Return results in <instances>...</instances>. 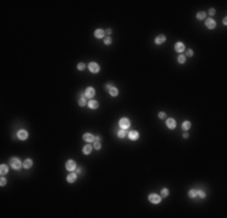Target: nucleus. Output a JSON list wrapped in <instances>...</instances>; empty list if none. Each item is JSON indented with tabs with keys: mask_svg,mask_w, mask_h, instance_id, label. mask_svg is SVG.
Instances as JSON below:
<instances>
[{
	"mask_svg": "<svg viewBox=\"0 0 227 218\" xmlns=\"http://www.w3.org/2000/svg\"><path fill=\"white\" fill-rule=\"evenodd\" d=\"M7 172H9V167H7V165L3 164V165L0 166V173H1V176H5V174H7Z\"/></svg>",
	"mask_w": 227,
	"mask_h": 218,
	"instance_id": "20",
	"label": "nucleus"
},
{
	"mask_svg": "<svg viewBox=\"0 0 227 218\" xmlns=\"http://www.w3.org/2000/svg\"><path fill=\"white\" fill-rule=\"evenodd\" d=\"M127 136V132H126V130H120V131H117V137L119 138H124Z\"/></svg>",
	"mask_w": 227,
	"mask_h": 218,
	"instance_id": "23",
	"label": "nucleus"
},
{
	"mask_svg": "<svg viewBox=\"0 0 227 218\" xmlns=\"http://www.w3.org/2000/svg\"><path fill=\"white\" fill-rule=\"evenodd\" d=\"M127 135H128V138L130 141H137L139 138V132L138 131H129Z\"/></svg>",
	"mask_w": 227,
	"mask_h": 218,
	"instance_id": "10",
	"label": "nucleus"
},
{
	"mask_svg": "<svg viewBox=\"0 0 227 218\" xmlns=\"http://www.w3.org/2000/svg\"><path fill=\"white\" fill-rule=\"evenodd\" d=\"M33 166V160L31 159H26L23 161V167L24 169H30Z\"/></svg>",
	"mask_w": 227,
	"mask_h": 218,
	"instance_id": "19",
	"label": "nucleus"
},
{
	"mask_svg": "<svg viewBox=\"0 0 227 218\" xmlns=\"http://www.w3.org/2000/svg\"><path fill=\"white\" fill-rule=\"evenodd\" d=\"M111 43H112V39L110 38V36H106V38L104 39V44L105 45H110Z\"/></svg>",
	"mask_w": 227,
	"mask_h": 218,
	"instance_id": "29",
	"label": "nucleus"
},
{
	"mask_svg": "<svg viewBox=\"0 0 227 218\" xmlns=\"http://www.w3.org/2000/svg\"><path fill=\"white\" fill-rule=\"evenodd\" d=\"M188 196H190V197H196L197 196V190L196 189H191L190 191H188Z\"/></svg>",
	"mask_w": 227,
	"mask_h": 218,
	"instance_id": "26",
	"label": "nucleus"
},
{
	"mask_svg": "<svg viewBox=\"0 0 227 218\" xmlns=\"http://www.w3.org/2000/svg\"><path fill=\"white\" fill-rule=\"evenodd\" d=\"M182 129L185 130V131H188L191 129V122L190 121H184L182 122Z\"/></svg>",
	"mask_w": 227,
	"mask_h": 218,
	"instance_id": "21",
	"label": "nucleus"
},
{
	"mask_svg": "<svg viewBox=\"0 0 227 218\" xmlns=\"http://www.w3.org/2000/svg\"><path fill=\"white\" fill-rule=\"evenodd\" d=\"M94 141H96V142H99V141H100V137H99V136H96V137H94Z\"/></svg>",
	"mask_w": 227,
	"mask_h": 218,
	"instance_id": "39",
	"label": "nucleus"
},
{
	"mask_svg": "<svg viewBox=\"0 0 227 218\" xmlns=\"http://www.w3.org/2000/svg\"><path fill=\"white\" fill-rule=\"evenodd\" d=\"M222 23H223L225 26L227 24V18H226V17H225V18H223V20H222Z\"/></svg>",
	"mask_w": 227,
	"mask_h": 218,
	"instance_id": "40",
	"label": "nucleus"
},
{
	"mask_svg": "<svg viewBox=\"0 0 227 218\" xmlns=\"http://www.w3.org/2000/svg\"><path fill=\"white\" fill-rule=\"evenodd\" d=\"M165 125H167L168 129L173 130V129H175V126H176V121H175V119H173V118H169V119H167Z\"/></svg>",
	"mask_w": 227,
	"mask_h": 218,
	"instance_id": "7",
	"label": "nucleus"
},
{
	"mask_svg": "<svg viewBox=\"0 0 227 218\" xmlns=\"http://www.w3.org/2000/svg\"><path fill=\"white\" fill-rule=\"evenodd\" d=\"M196 17H197V20H199V21L201 20H205V12L204 11H199Z\"/></svg>",
	"mask_w": 227,
	"mask_h": 218,
	"instance_id": "24",
	"label": "nucleus"
},
{
	"mask_svg": "<svg viewBox=\"0 0 227 218\" xmlns=\"http://www.w3.org/2000/svg\"><path fill=\"white\" fill-rule=\"evenodd\" d=\"M10 166H11L13 170L18 171V170H21V169H22L23 164L21 162V160L18 159V158H11V159H10Z\"/></svg>",
	"mask_w": 227,
	"mask_h": 218,
	"instance_id": "1",
	"label": "nucleus"
},
{
	"mask_svg": "<svg viewBox=\"0 0 227 218\" xmlns=\"http://www.w3.org/2000/svg\"><path fill=\"white\" fill-rule=\"evenodd\" d=\"M79 105H81V107H85V105H87V101L85 99V97H81V98L79 99Z\"/></svg>",
	"mask_w": 227,
	"mask_h": 218,
	"instance_id": "27",
	"label": "nucleus"
},
{
	"mask_svg": "<svg viewBox=\"0 0 227 218\" xmlns=\"http://www.w3.org/2000/svg\"><path fill=\"white\" fill-rule=\"evenodd\" d=\"M178 62H179L180 64H184V63L186 62V56H185V54H182V53H180V54H179V57H178Z\"/></svg>",
	"mask_w": 227,
	"mask_h": 218,
	"instance_id": "22",
	"label": "nucleus"
},
{
	"mask_svg": "<svg viewBox=\"0 0 227 218\" xmlns=\"http://www.w3.org/2000/svg\"><path fill=\"white\" fill-rule=\"evenodd\" d=\"M28 136H29V135H28V132H27L26 130H20V131L17 132V137L20 138L21 141H26V139L28 138Z\"/></svg>",
	"mask_w": 227,
	"mask_h": 218,
	"instance_id": "9",
	"label": "nucleus"
},
{
	"mask_svg": "<svg viewBox=\"0 0 227 218\" xmlns=\"http://www.w3.org/2000/svg\"><path fill=\"white\" fill-rule=\"evenodd\" d=\"M208 13H209L210 16H214V15L216 13V11H215V9H213V7H212V9H209V11H208Z\"/></svg>",
	"mask_w": 227,
	"mask_h": 218,
	"instance_id": "32",
	"label": "nucleus"
},
{
	"mask_svg": "<svg viewBox=\"0 0 227 218\" xmlns=\"http://www.w3.org/2000/svg\"><path fill=\"white\" fill-rule=\"evenodd\" d=\"M164 41H165V35H163V34L158 35L157 38L155 39V43H156V45H162Z\"/></svg>",
	"mask_w": 227,
	"mask_h": 218,
	"instance_id": "15",
	"label": "nucleus"
},
{
	"mask_svg": "<svg viewBox=\"0 0 227 218\" xmlns=\"http://www.w3.org/2000/svg\"><path fill=\"white\" fill-rule=\"evenodd\" d=\"M197 196H199L201 199H204L205 197V193L202 191V190H197Z\"/></svg>",
	"mask_w": 227,
	"mask_h": 218,
	"instance_id": "30",
	"label": "nucleus"
},
{
	"mask_svg": "<svg viewBox=\"0 0 227 218\" xmlns=\"http://www.w3.org/2000/svg\"><path fill=\"white\" fill-rule=\"evenodd\" d=\"M76 162H75L74 160H68L67 162H65V169L68 170V171H70V172H72V171H75L76 170Z\"/></svg>",
	"mask_w": 227,
	"mask_h": 218,
	"instance_id": "4",
	"label": "nucleus"
},
{
	"mask_svg": "<svg viewBox=\"0 0 227 218\" xmlns=\"http://www.w3.org/2000/svg\"><path fill=\"white\" fill-rule=\"evenodd\" d=\"M82 138H83L86 142H88V143H91V142H94V136H93L92 133H83Z\"/></svg>",
	"mask_w": 227,
	"mask_h": 218,
	"instance_id": "16",
	"label": "nucleus"
},
{
	"mask_svg": "<svg viewBox=\"0 0 227 218\" xmlns=\"http://www.w3.org/2000/svg\"><path fill=\"white\" fill-rule=\"evenodd\" d=\"M105 33H106V34H108V35H110V34H111V33H112V30H111V29H110V28H109V29H106V30H105Z\"/></svg>",
	"mask_w": 227,
	"mask_h": 218,
	"instance_id": "36",
	"label": "nucleus"
},
{
	"mask_svg": "<svg viewBox=\"0 0 227 218\" xmlns=\"http://www.w3.org/2000/svg\"><path fill=\"white\" fill-rule=\"evenodd\" d=\"M205 26H206V28H209V29H214L216 27V22L213 20V18H206V20H205Z\"/></svg>",
	"mask_w": 227,
	"mask_h": 218,
	"instance_id": "8",
	"label": "nucleus"
},
{
	"mask_svg": "<svg viewBox=\"0 0 227 218\" xmlns=\"http://www.w3.org/2000/svg\"><path fill=\"white\" fill-rule=\"evenodd\" d=\"M186 54H187L188 57H192V56H193V50H191V49H190V50H188V51L186 52Z\"/></svg>",
	"mask_w": 227,
	"mask_h": 218,
	"instance_id": "34",
	"label": "nucleus"
},
{
	"mask_svg": "<svg viewBox=\"0 0 227 218\" xmlns=\"http://www.w3.org/2000/svg\"><path fill=\"white\" fill-rule=\"evenodd\" d=\"M182 137H184V138H188V133H187V131H186V132H184Z\"/></svg>",
	"mask_w": 227,
	"mask_h": 218,
	"instance_id": "38",
	"label": "nucleus"
},
{
	"mask_svg": "<svg viewBox=\"0 0 227 218\" xmlns=\"http://www.w3.org/2000/svg\"><path fill=\"white\" fill-rule=\"evenodd\" d=\"M174 49H175V51L176 52H179V53H181L182 51H185V45L182 44V43H176L175 44V46H174Z\"/></svg>",
	"mask_w": 227,
	"mask_h": 218,
	"instance_id": "13",
	"label": "nucleus"
},
{
	"mask_svg": "<svg viewBox=\"0 0 227 218\" xmlns=\"http://www.w3.org/2000/svg\"><path fill=\"white\" fill-rule=\"evenodd\" d=\"M76 172H77V173H80V172H82V170H81L80 167H76Z\"/></svg>",
	"mask_w": 227,
	"mask_h": 218,
	"instance_id": "41",
	"label": "nucleus"
},
{
	"mask_svg": "<svg viewBox=\"0 0 227 218\" xmlns=\"http://www.w3.org/2000/svg\"><path fill=\"white\" fill-rule=\"evenodd\" d=\"M111 86H112V85H111V84H106V85H105V88H106V90H108V91H109V88H110V87H111Z\"/></svg>",
	"mask_w": 227,
	"mask_h": 218,
	"instance_id": "37",
	"label": "nucleus"
},
{
	"mask_svg": "<svg viewBox=\"0 0 227 218\" xmlns=\"http://www.w3.org/2000/svg\"><path fill=\"white\" fill-rule=\"evenodd\" d=\"M158 118H160V119H164V118H165V113L161 112V113L158 114Z\"/></svg>",
	"mask_w": 227,
	"mask_h": 218,
	"instance_id": "35",
	"label": "nucleus"
},
{
	"mask_svg": "<svg viewBox=\"0 0 227 218\" xmlns=\"http://www.w3.org/2000/svg\"><path fill=\"white\" fill-rule=\"evenodd\" d=\"M88 69H89L91 73H93V74H97V73H99V70H100V67L96 62H91L88 64Z\"/></svg>",
	"mask_w": 227,
	"mask_h": 218,
	"instance_id": "3",
	"label": "nucleus"
},
{
	"mask_svg": "<svg viewBox=\"0 0 227 218\" xmlns=\"http://www.w3.org/2000/svg\"><path fill=\"white\" fill-rule=\"evenodd\" d=\"M149 201L151 204H160L161 202V196L157 194H150L149 195Z\"/></svg>",
	"mask_w": 227,
	"mask_h": 218,
	"instance_id": "5",
	"label": "nucleus"
},
{
	"mask_svg": "<svg viewBox=\"0 0 227 218\" xmlns=\"http://www.w3.org/2000/svg\"><path fill=\"white\" fill-rule=\"evenodd\" d=\"M109 93H110V96H112V97H116V96L119 95V90H117L115 86H111V87L109 88Z\"/></svg>",
	"mask_w": 227,
	"mask_h": 218,
	"instance_id": "17",
	"label": "nucleus"
},
{
	"mask_svg": "<svg viewBox=\"0 0 227 218\" xmlns=\"http://www.w3.org/2000/svg\"><path fill=\"white\" fill-rule=\"evenodd\" d=\"M93 148L96 149V150H99V149L102 148V144H100L99 142H94V145H93Z\"/></svg>",
	"mask_w": 227,
	"mask_h": 218,
	"instance_id": "28",
	"label": "nucleus"
},
{
	"mask_svg": "<svg viewBox=\"0 0 227 218\" xmlns=\"http://www.w3.org/2000/svg\"><path fill=\"white\" fill-rule=\"evenodd\" d=\"M119 125H120V129L127 130L128 127L130 126V121H129V119H127V118H122V119H120Z\"/></svg>",
	"mask_w": 227,
	"mask_h": 218,
	"instance_id": "2",
	"label": "nucleus"
},
{
	"mask_svg": "<svg viewBox=\"0 0 227 218\" xmlns=\"http://www.w3.org/2000/svg\"><path fill=\"white\" fill-rule=\"evenodd\" d=\"M85 68H86V64H85V63H79V64H77V69H79V70H83Z\"/></svg>",
	"mask_w": 227,
	"mask_h": 218,
	"instance_id": "31",
	"label": "nucleus"
},
{
	"mask_svg": "<svg viewBox=\"0 0 227 218\" xmlns=\"http://www.w3.org/2000/svg\"><path fill=\"white\" fill-rule=\"evenodd\" d=\"M5 184H6V179H5V177H1V180H0V185L4 187Z\"/></svg>",
	"mask_w": 227,
	"mask_h": 218,
	"instance_id": "33",
	"label": "nucleus"
},
{
	"mask_svg": "<svg viewBox=\"0 0 227 218\" xmlns=\"http://www.w3.org/2000/svg\"><path fill=\"white\" fill-rule=\"evenodd\" d=\"M76 179H77V174L75 173L74 171H72L71 173H69V174H68V177H67V180L69 182V183H74V182L76 180Z\"/></svg>",
	"mask_w": 227,
	"mask_h": 218,
	"instance_id": "12",
	"label": "nucleus"
},
{
	"mask_svg": "<svg viewBox=\"0 0 227 218\" xmlns=\"http://www.w3.org/2000/svg\"><path fill=\"white\" fill-rule=\"evenodd\" d=\"M104 35H105V32L103 29H97V30H94V36H96L97 39H102L104 38Z\"/></svg>",
	"mask_w": 227,
	"mask_h": 218,
	"instance_id": "14",
	"label": "nucleus"
},
{
	"mask_svg": "<svg viewBox=\"0 0 227 218\" xmlns=\"http://www.w3.org/2000/svg\"><path fill=\"white\" fill-rule=\"evenodd\" d=\"M87 105L89 107V109H97L99 107V103L96 101V99H89L87 102Z\"/></svg>",
	"mask_w": 227,
	"mask_h": 218,
	"instance_id": "11",
	"label": "nucleus"
},
{
	"mask_svg": "<svg viewBox=\"0 0 227 218\" xmlns=\"http://www.w3.org/2000/svg\"><path fill=\"white\" fill-rule=\"evenodd\" d=\"M92 149H93V147H92L91 144H86L85 147H83V149H82V153L86 154V155H88V154H91Z\"/></svg>",
	"mask_w": 227,
	"mask_h": 218,
	"instance_id": "18",
	"label": "nucleus"
},
{
	"mask_svg": "<svg viewBox=\"0 0 227 218\" xmlns=\"http://www.w3.org/2000/svg\"><path fill=\"white\" fill-rule=\"evenodd\" d=\"M168 195H169V189L163 188V189H162V191H161V196H162V197H167Z\"/></svg>",
	"mask_w": 227,
	"mask_h": 218,
	"instance_id": "25",
	"label": "nucleus"
},
{
	"mask_svg": "<svg viewBox=\"0 0 227 218\" xmlns=\"http://www.w3.org/2000/svg\"><path fill=\"white\" fill-rule=\"evenodd\" d=\"M85 95H86V98H93L94 97V95H96V90H94L93 87H87L86 90H85Z\"/></svg>",
	"mask_w": 227,
	"mask_h": 218,
	"instance_id": "6",
	"label": "nucleus"
}]
</instances>
